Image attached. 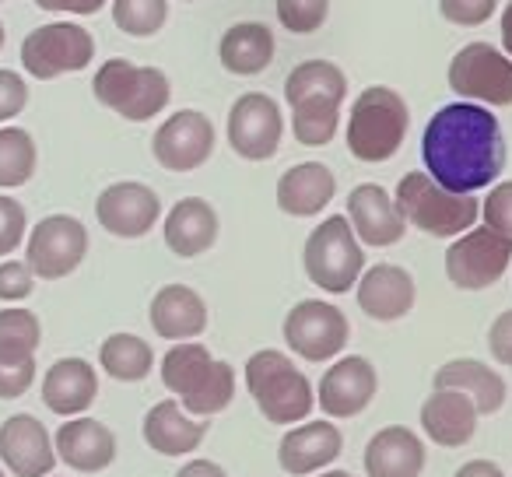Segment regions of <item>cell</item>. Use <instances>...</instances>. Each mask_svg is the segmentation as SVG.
Wrapping results in <instances>:
<instances>
[{
  "label": "cell",
  "instance_id": "cell-1",
  "mask_svg": "<svg viewBox=\"0 0 512 477\" xmlns=\"http://www.w3.org/2000/svg\"><path fill=\"white\" fill-rule=\"evenodd\" d=\"M425 169L442 190L477 193L505 169V137L495 113L477 102H449L428 120L421 137Z\"/></svg>",
  "mask_w": 512,
  "mask_h": 477
},
{
  "label": "cell",
  "instance_id": "cell-2",
  "mask_svg": "<svg viewBox=\"0 0 512 477\" xmlns=\"http://www.w3.org/2000/svg\"><path fill=\"white\" fill-rule=\"evenodd\" d=\"M348 95V78L330 60H306L285 78V99L292 106L295 141L306 148H323L341 127V102Z\"/></svg>",
  "mask_w": 512,
  "mask_h": 477
},
{
  "label": "cell",
  "instance_id": "cell-3",
  "mask_svg": "<svg viewBox=\"0 0 512 477\" xmlns=\"http://www.w3.org/2000/svg\"><path fill=\"white\" fill-rule=\"evenodd\" d=\"M158 372L165 390L176 393L183 411L193 418H214L235 400V369L211 358V351L197 341L172 344Z\"/></svg>",
  "mask_w": 512,
  "mask_h": 477
},
{
  "label": "cell",
  "instance_id": "cell-4",
  "mask_svg": "<svg viewBox=\"0 0 512 477\" xmlns=\"http://www.w3.org/2000/svg\"><path fill=\"white\" fill-rule=\"evenodd\" d=\"M246 390L271 425L306 421L316 407V386L309 376L278 348H264L246 362Z\"/></svg>",
  "mask_w": 512,
  "mask_h": 477
},
{
  "label": "cell",
  "instance_id": "cell-5",
  "mask_svg": "<svg viewBox=\"0 0 512 477\" xmlns=\"http://www.w3.org/2000/svg\"><path fill=\"white\" fill-rule=\"evenodd\" d=\"M411 127V113L400 92L386 85L365 88L348 116V151L365 165L390 162Z\"/></svg>",
  "mask_w": 512,
  "mask_h": 477
},
{
  "label": "cell",
  "instance_id": "cell-6",
  "mask_svg": "<svg viewBox=\"0 0 512 477\" xmlns=\"http://www.w3.org/2000/svg\"><path fill=\"white\" fill-rule=\"evenodd\" d=\"M393 204L407 225L421 228L432 239H460L463 232L474 228L481 214V204L470 193L442 190L428 172H407L397 183Z\"/></svg>",
  "mask_w": 512,
  "mask_h": 477
},
{
  "label": "cell",
  "instance_id": "cell-7",
  "mask_svg": "<svg viewBox=\"0 0 512 477\" xmlns=\"http://www.w3.org/2000/svg\"><path fill=\"white\" fill-rule=\"evenodd\" d=\"M306 278L330 295H348L365 274V250L358 243L348 214H330L309 232L302 250Z\"/></svg>",
  "mask_w": 512,
  "mask_h": 477
},
{
  "label": "cell",
  "instance_id": "cell-8",
  "mask_svg": "<svg viewBox=\"0 0 512 477\" xmlns=\"http://www.w3.org/2000/svg\"><path fill=\"white\" fill-rule=\"evenodd\" d=\"M95 99L130 123L158 116L172 99L169 78L158 67H137L130 60H106L92 81Z\"/></svg>",
  "mask_w": 512,
  "mask_h": 477
},
{
  "label": "cell",
  "instance_id": "cell-9",
  "mask_svg": "<svg viewBox=\"0 0 512 477\" xmlns=\"http://www.w3.org/2000/svg\"><path fill=\"white\" fill-rule=\"evenodd\" d=\"M285 344L302 362H334L351 341V323L337 306L320 299H306L285 316Z\"/></svg>",
  "mask_w": 512,
  "mask_h": 477
},
{
  "label": "cell",
  "instance_id": "cell-10",
  "mask_svg": "<svg viewBox=\"0 0 512 477\" xmlns=\"http://www.w3.org/2000/svg\"><path fill=\"white\" fill-rule=\"evenodd\" d=\"M512 264V239L491 228H470L446 250V278L460 292H484Z\"/></svg>",
  "mask_w": 512,
  "mask_h": 477
},
{
  "label": "cell",
  "instance_id": "cell-11",
  "mask_svg": "<svg viewBox=\"0 0 512 477\" xmlns=\"http://www.w3.org/2000/svg\"><path fill=\"white\" fill-rule=\"evenodd\" d=\"M95 57V39L88 36V29L71 22H53L43 29L29 32L22 43V64L32 78L53 81L60 74L85 71Z\"/></svg>",
  "mask_w": 512,
  "mask_h": 477
},
{
  "label": "cell",
  "instance_id": "cell-12",
  "mask_svg": "<svg viewBox=\"0 0 512 477\" xmlns=\"http://www.w3.org/2000/svg\"><path fill=\"white\" fill-rule=\"evenodd\" d=\"M449 88L484 106H512V60L491 43H467L449 64Z\"/></svg>",
  "mask_w": 512,
  "mask_h": 477
},
{
  "label": "cell",
  "instance_id": "cell-13",
  "mask_svg": "<svg viewBox=\"0 0 512 477\" xmlns=\"http://www.w3.org/2000/svg\"><path fill=\"white\" fill-rule=\"evenodd\" d=\"M88 253V228L74 214H50L29 235L25 264L39 281H60L78 271Z\"/></svg>",
  "mask_w": 512,
  "mask_h": 477
},
{
  "label": "cell",
  "instance_id": "cell-14",
  "mask_svg": "<svg viewBox=\"0 0 512 477\" xmlns=\"http://www.w3.org/2000/svg\"><path fill=\"white\" fill-rule=\"evenodd\" d=\"M285 137V116L267 92H246L228 109V148L246 162H267L278 155Z\"/></svg>",
  "mask_w": 512,
  "mask_h": 477
},
{
  "label": "cell",
  "instance_id": "cell-15",
  "mask_svg": "<svg viewBox=\"0 0 512 477\" xmlns=\"http://www.w3.org/2000/svg\"><path fill=\"white\" fill-rule=\"evenodd\" d=\"M214 123L200 109H179L172 113L151 137L155 162L169 172H193L214 155Z\"/></svg>",
  "mask_w": 512,
  "mask_h": 477
},
{
  "label": "cell",
  "instance_id": "cell-16",
  "mask_svg": "<svg viewBox=\"0 0 512 477\" xmlns=\"http://www.w3.org/2000/svg\"><path fill=\"white\" fill-rule=\"evenodd\" d=\"M376 393H379L376 365L365 355H344L323 372L320 390H316V404H320V411L327 418L344 421V418H358L376 400Z\"/></svg>",
  "mask_w": 512,
  "mask_h": 477
},
{
  "label": "cell",
  "instance_id": "cell-17",
  "mask_svg": "<svg viewBox=\"0 0 512 477\" xmlns=\"http://www.w3.org/2000/svg\"><path fill=\"white\" fill-rule=\"evenodd\" d=\"M95 218L116 239H141L162 218V197L144 183H113L95 200Z\"/></svg>",
  "mask_w": 512,
  "mask_h": 477
},
{
  "label": "cell",
  "instance_id": "cell-18",
  "mask_svg": "<svg viewBox=\"0 0 512 477\" xmlns=\"http://www.w3.org/2000/svg\"><path fill=\"white\" fill-rule=\"evenodd\" d=\"M0 463L15 477H50L57 467V449L43 421L32 414H11L0 425Z\"/></svg>",
  "mask_w": 512,
  "mask_h": 477
},
{
  "label": "cell",
  "instance_id": "cell-19",
  "mask_svg": "<svg viewBox=\"0 0 512 477\" xmlns=\"http://www.w3.org/2000/svg\"><path fill=\"white\" fill-rule=\"evenodd\" d=\"M341 453H344V435L334 421H302V425L288 428L278 442V463L292 477L320 474Z\"/></svg>",
  "mask_w": 512,
  "mask_h": 477
},
{
  "label": "cell",
  "instance_id": "cell-20",
  "mask_svg": "<svg viewBox=\"0 0 512 477\" xmlns=\"http://www.w3.org/2000/svg\"><path fill=\"white\" fill-rule=\"evenodd\" d=\"M348 221L355 228L362 246H397L407 232V221L400 218L393 197L379 183H362L348 193Z\"/></svg>",
  "mask_w": 512,
  "mask_h": 477
},
{
  "label": "cell",
  "instance_id": "cell-21",
  "mask_svg": "<svg viewBox=\"0 0 512 477\" xmlns=\"http://www.w3.org/2000/svg\"><path fill=\"white\" fill-rule=\"evenodd\" d=\"M358 309L376 323H397L414 309L418 288L397 264H376L358 278Z\"/></svg>",
  "mask_w": 512,
  "mask_h": 477
},
{
  "label": "cell",
  "instance_id": "cell-22",
  "mask_svg": "<svg viewBox=\"0 0 512 477\" xmlns=\"http://www.w3.org/2000/svg\"><path fill=\"white\" fill-rule=\"evenodd\" d=\"M53 449H57V460H64L78 474H99V470L113 467L116 460V435L109 425L95 418H74L64 421L53 435Z\"/></svg>",
  "mask_w": 512,
  "mask_h": 477
},
{
  "label": "cell",
  "instance_id": "cell-23",
  "mask_svg": "<svg viewBox=\"0 0 512 477\" xmlns=\"http://www.w3.org/2000/svg\"><path fill=\"white\" fill-rule=\"evenodd\" d=\"M428 449L418 432L407 425H386L365 446V474L369 477H421Z\"/></svg>",
  "mask_w": 512,
  "mask_h": 477
},
{
  "label": "cell",
  "instance_id": "cell-24",
  "mask_svg": "<svg viewBox=\"0 0 512 477\" xmlns=\"http://www.w3.org/2000/svg\"><path fill=\"white\" fill-rule=\"evenodd\" d=\"M144 442L162 456H190L200 449V442L211 432V421L193 418L183 411L179 400H158L148 414H144Z\"/></svg>",
  "mask_w": 512,
  "mask_h": 477
},
{
  "label": "cell",
  "instance_id": "cell-25",
  "mask_svg": "<svg viewBox=\"0 0 512 477\" xmlns=\"http://www.w3.org/2000/svg\"><path fill=\"white\" fill-rule=\"evenodd\" d=\"M148 320L151 330L165 341H193L207 330V302L190 285H165L151 299Z\"/></svg>",
  "mask_w": 512,
  "mask_h": 477
},
{
  "label": "cell",
  "instance_id": "cell-26",
  "mask_svg": "<svg viewBox=\"0 0 512 477\" xmlns=\"http://www.w3.org/2000/svg\"><path fill=\"white\" fill-rule=\"evenodd\" d=\"M477 407L460 390H435L421 404V432L442 449H460L477 432Z\"/></svg>",
  "mask_w": 512,
  "mask_h": 477
},
{
  "label": "cell",
  "instance_id": "cell-27",
  "mask_svg": "<svg viewBox=\"0 0 512 477\" xmlns=\"http://www.w3.org/2000/svg\"><path fill=\"white\" fill-rule=\"evenodd\" d=\"M99 397V376L85 358H60L43 376V404L60 418H81Z\"/></svg>",
  "mask_w": 512,
  "mask_h": 477
},
{
  "label": "cell",
  "instance_id": "cell-28",
  "mask_svg": "<svg viewBox=\"0 0 512 477\" xmlns=\"http://www.w3.org/2000/svg\"><path fill=\"white\" fill-rule=\"evenodd\" d=\"M165 246L176 257L190 260L207 253L218 243V211L204 197H183L169 214H165Z\"/></svg>",
  "mask_w": 512,
  "mask_h": 477
},
{
  "label": "cell",
  "instance_id": "cell-29",
  "mask_svg": "<svg viewBox=\"0 0 512 477\" xmlns=\"http://www.w3.org/2000/svg\"><path fill=\"white\" fill-rule=\"evenodd\" d=\"M337 179L323 162H302L281 172L278 179V207L292 218H316L334 200Z\"/></svg>",
  "mask_w": 512,
  "mask_h": 477
},
{
  "label": "cell",
  "instance_id": "cell-30",
  "mask_svg": "<svg viewBox=\"0 0 512 477\" xmlns=\"http://www.w3.org/2000/svg\"><path fill=\"white\" fill-rule=\"evenodd\" d=\"M435 390H460L474 400L477 414H495L505 404V379L477 358H453L435 372Z\"/></svg>",
  "mask_w": 512,
  "mask_h": 477
},
{
  "label": "cell",
  "instance_id": "cell-31",
  "mask_svg": "<svg viewBox=\"0 0 512 477\" xmlns=\"http://www.w3.org/2000/svg\"><path fill=\"white\" fill-rule=\"evenodd\" d=\"M221 67L239 78H253V74L267 71L274 64V32L260 22H239L221 36L218 46Z\"/></svg>",
  "mask_w": 512,
  "mask_h": 477
},
{
  "label": "cell",
  "instance_id": "cell-32",
  "mask_svg": "<svg viewBox=\"0 0 512 477\" xmlns=\"http://www.w3.org/2000/svg\"><path fill=\"white\" fill-rule=\"evenodd\" d=\"M99 365L116 383H141V379H148L151 369H155V351L137 334H113L102 341Z\"/></svg>",
  "mask_w": 512,
  "mask_h": 477
},
{
  "label": "cell",
  "instance_id": "cell-33",
  "mask_svg": "<svg viewBox=\"0 0 512 477\" xmlns=\"http://www.w3.org/2000/svg\"><path fill=\"white\" fill-rule=\"evenodd\" d=\"M36 141L22 127H0V190L25 186L36 172Z\"/></svg>",
  "mask_w": 512,
  "mask_h": 477
},
{
  "label": "cell",
  "instance_id": "cell-34",
  "mask_svg": "<svg viewBox=\"0 0 512 477\" xmlns=\"http://www.w3.org/2000/svg\"><path fill=\"white\" fill-rule=\"evenodd\" d=\"M43 327L29 309H0V362H25L36 358Z\"/></svg>",
  "mask_w": 512,
  "mask_h": 477
},
{
  "label": "cell",
  "instance_id": "cell-35",
  "mask_svg": "<svg viewBox=\"0 0 512 477\" xmlns=\"http://www.w3.org/2000/svg\"><path fill=\"white\" fill-rule=\"evenodd\" d=\"M165 18H169V4L165 0H113V22L134 39H148L162 32Z\"/></svg>",
  "mask_w": 512,
  "mask_h": 477
},
{
  "label": "cell",
  "instance_id": "cell-36",
  "mask_svg": "<svg viewBox=\"0 0 512 477\" xmlns=\"http://www.w3.org/2000/svg\"><path fill=\"white\" fill-rule=\"evenodd\" d=\"M330 15V0H278V18L288 32L309 36L316 32Z\"/></svg>",
  "mask_w": 512,
  "mask_h": 477
},
{
  "label": "cell",
  "instance_id": "cell-37",
  "mask_svg": "<svg viewBox=\"0 0 512 477\" xmlns=\"http://www.w3.org/2000/svg\"><path fill=\"white\" fill-rule=\"evenodd\" d=\"M498 0H439V11L446 22L460 25V29H474V25H484L491 15H495Z\"/></svg>",
  "mask_w": 512,
  "mask_h": 477
},
{
  "label": "cell",
  "instance_id": "cell-38",
  "mask_svg": "<svg viewBox=\"0 0 512 477\" xmlns=\"http://www.w3.org/2000/svg\"><path fill=\"white\" fill-rule=\"evenodd\" d=\"M25 225H29L25 207L15 197H0V257H8L22 246Z\"/></svg>",
  "mask_w": 512,
  "mask_h": 477
},
{
  "label": "cell",
  "instance_id": "cell-39",
  "mask_svg": "<svg viewBox=\"0 0 512 477\" xmlns=\"http://www.w3.org/2000/svg\"><path fill=\"white\" fill-rule=\"evenodd\" d=\"M484 228L498 235H509L512 239V179L509 183H498L488 190V200H484Z\"/></svg>",
  "mask_w": 512,
  "mask_h": 477
},
{
  "label": "cell",
  "instance_id": "cell-40",
  "mask_svg": "<svg viewBox=\"0 0 512 477\" xmlns=\"http://www.w3.org/2000/svg\"><path fill=\"white\" fill-rule=\"evenodd\" d=\"M36 288V274L25 260H4L0 264V302H22Z\"/></svg>",
  "mask_w": 512,
  "mask_h": 477
},
{
  "label": "cell",
  "instance_id": "cell-41",
  "mask_svg": "<svg viewBox=\"0 0 512 477\" xmlns=\"http://www.w3.org/2000/svg\"><path fill=\"white\" fill-rule=\"evenodd\" d=\"M36 383V358L25 362H0V400H18Z\"/></svg>",
  "mask_w": 512,
  "mask_h": 477
},
{
  "label": "cell",
  "instance_id": "cell-42",
  "mask_svg": "<svg viewBox=\"0 0 512 477\" xmlns=\"http://www.w3.org/2000/svg\"><path fill=\"white\" fill-rule=\"evenodd\" d=\"M29 102V85L18 71H0V123L15 120Z\"/></svg>",
  "mask_w": 512,
  "mask_h": 477
},
{
  "label": "cell",
  "instance_id": "cell-43",
  "mask_svg": "<svg viewBox=\"0 0 512 477\" xmlns=\"http://www.w3.org/2000/svg\"><path fill=\"white\" fill-rule=\"evenodd\" d=\"M488 351L498 365H512V309L498 313L488 327Z\"/></svg>",
  "mask_w": 512,
  "mask_h": 477
},
{
  "label": "cell",
  "instance_id": "cell-44",
  "mask_svg": "<svg viewBox=\"0 0 512 477\" xmlns=\"http://www.w3.org/2000/svg\"><path fill=\"white\" fill-rule=\"evenodd\" d=\"M43 11H67V15H95L106 8V0H36Z\"/></svg>",
  "mask_w": 512,
  "mask_h": 477
},
{
  "label": "cell",
  "instance_id": "cell-45",
  "mask_svg": "<svg viewBox=\"0 0 512 477\" xmlns=\"http://www.w3.org/2000/svg\"><path fill=\"white\" fill-rule=\"evenodd\" d=\"M176 477H228L225 467H218L214 460H190L179 467Z\"/></svg>",
  "mask_w": 512,
  "mask_h": 477
},
{
  "label": "cell",
  "instance_id": "cell-46",
  "mask_svg": "<svg viewBox=\"0 0 512 477\" xmlns=\"http://www.w3.org/2000/svg\"><path fill=\"white\" fill-rule=\"evenodd\" d=\"M453 477H505V474L495 460H470V463H463Z\"/></svg>",
  "mask_w": 512,
  "mask_h": 477
},
{
  "label": "cell",
  "instance_id": "cell-47",
  "mask_svg": "<svg viewBox=\"0 0 512 477\" xmlns=\"http://www.w3.org/2000/svg\"><path fill=\"white\" fill-rule=\"evenodd\" d=\"M502 46H505V57L512 60V0L509 8L502 11Z\"/></svg>",
  "mask_w": 512,
  "mask_h": 477
},
{
  "label": "cell",
  "instance_id": "cell-48",
  "mask_svg": "<svg viewBox=\"0 0 512 477\" xmlns=\"http://www.w3.org/2000/svg\"><path fill=\"white\" fill-rule=\"evenodd\" d=\"M320 477H355V474H348V470H323Z\"/></svg>",
  "mask_w": 512,
  "mask_h": 477
},
{
  "label": "cell",
  "instance_id": "cell-49",
  "mask_svg": "<svg viewBox=\"0 0 512 477\" xmlns=\"http://www.w3.org/2000/svg\"><path fill=\"white\" fill-rule=\"evenodd\" d=\"M0 50H4V25H0Z\"/></svg>",
  "mask_w": 512,
  "mask_h": 477
},
{
  "label": "cell",
  "instance_id": "cell-50",
  "mask_svg": "<svg viewBox=\"0 0 512 477\" xmlns=\"http://www.w3.org/2000/svg\"><path fill=\"white\" fill-rule=\"evenodd\" d=\"M0 477H4V470H0Z\"/></svg>",
  "mask_w": 512,
  "mask_h": 477
},
{
  "label": "cell",
  "instance_id": "cell-51",
  "mask_svg": "<svg viewBox=\"0 0 512 477\" xmlns=\"http://www.w3.org/2000/svg\"><path fill=\"white\" fill-rule=\"evenodd\" d=\"M53 477H57V474H53Z\"/></svg>",
  "mask_w": 512,
  "mask_h": 477
}]
</instances>
